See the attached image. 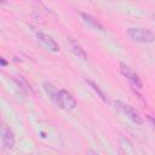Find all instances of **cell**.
Returning a JSON list of instances; mask_svg holds the SVG:
<instances>
[{
	"mask_svg": "<svg viewBox=\"0 0 155 155\" xmlns=\"http://www.w3.org/2000/svg\"><path fill=\"white\" fill-rule=\"evenodd\" d=\"M127 34L133 41L139 44H151L155 41V34L147 28L130 27L127 28Z\"/></svg>",
	"mask_w": 155,
	"mask_h": 155,
	"instance_id": "obj_1",
	"label": "cell"
},
{
	"mask_svg": "<svg viewBox=\"0 0 155 155\" xmlns=\"http://www.w3.org/2000/svg\"><path fill=\"white\" fill-rule=\"evenodd\" d=\"M115 107L117 110H120L127 119H130L133 124L136 125H143V119L142 116L139 115V113L130 104L127 103H124L121 101H115Z\"/></svg>",
	"mask_w": 155,
	"mask_h": 155,
	"instance_id": "obj_2",
	"label": "cell"
},
{
	"mask_svg": "<svg viewBox=\"0 0 155 155\" xmlns=\"http://www.w3.org/2000/svg\"><path fill=\"white\" fill-rule=\"evenodd\" d=\"M76 105H78V102L69 91H67L64 88L59 90L57 107H59L64 110H73V109L76 108Z\"/></svg>",
	"mask_w": 155,
	"mask_h": 155,
	"instance_id": "obj_3",
	"label": "cell"
},
{
	"mask_svg": "<svg viewBox=\"0 0 155 155\" xmlns=\"http://www.w3.org/2000/svg\"><path fill=\"white\" fill-rule=\"evenodd\" d=\"M36 40L48 52H52V53H57L59 51V46L58 44L51 38L48 36L47 34L42 33V31H38L36 33Z\"/></svg>",
	"mask_w": 155,
	"mask_h": 155,
	"instance_id": "obj_4",
	"label": "cell"
},
{
	"mask_svg": "<svg viewBox=\"0 0 155 155\" xmlns=\"http://www.w3.org/2000/svg\"><path fill=\"white\" fill-rule=\"evenodd\" d=\"M120 73L137 88H143V82L140 80V78L138 76V74H136V71H133L128 65H126L125 63H120Z\"/></svg>",
	"mask_w": 155,
	"mask_h": 155,
	"instance_id": "obj_5",
	"label": "cell"
},
{
	"mask_svg": "<svg viewBox=\"0 0 155 155\" xmlns=\"http://www.w3.org/2000/svg\"><path fill=\"white\" fill-rule=\"evenodd\" d=\"M1 144L6 150H11L15 147V134L5 122L1 124Z\"/></svg>",
	"mask_w": 155,
	"mask_h": 155,
	"instance_id": "obj_6",
	"label": "cell"
},
{
	"mask_svg": "<svg viewBox=\"0 0 155 155\" xmlns=\"http://www.w3.org/2000/svg\"><path fill=\"white\" fill-rule=\"evenodd\" d=\"M68 45H69L70 51H71L78 58H80L81 61H87V54H86L85 50L81 47V45H80L78 41H75L74 39L69 38V39H68Z\"/></svg>",
	"mask_w": 155,
	"mask_h": 155,
	"instance_id": "obj_7",
	"label": "cell"
},
{
	"mask_svg": "<svg viewBox=\"0 0 155 155\" xmlns=\"http://www.w3.org/2000/svg\"><path fill=\"white\" fill-rule=\"evenodd\" d=\"M81 15V18H82V21L87 24V25H90L91 28H93V29H96V30H99V31H104V27L102 25V23L96 18V17H93L92 15H90V13H86V12H81L80 13Z\"/></svg>",
	"mask_w": 155,
	"mask_h": 155,
	"instance_id": "obj_8",
	"label": "cell"
},
{
	"mask_svg": "<svg viewBox=\"0 0 155 155\" xmlns=\"http://www.w3.org/2000/svg\"><path fill=\"white\" fill-rule=\"evenodd\" d=\"M44 86V90L46 92V94L48 96V98L57 105V102H58V93H59V90H57V87H54L52 84L50 82H44L42 84Z\"/></svg>",
	"mask_w": 155,
	"mask_h": 155,
	"instance_id": "obj_9",
	"label": "cell"
},
{
	"mask_svg": "<svg viewBox=\"0 0 155 155\" xmlns=\"http://www.w3.org/2000/svg\"><path fill=\"white\" fill-rule=\"evenodd\" d=\"M15 82H16V85L19 87V90H22L24 93H27V94H33V88H31V85L27 81V79L25 78H23V76H16L15 79Z\"/></svg>",
	"mask_w": 155,
	"mask_h": 155,
	"instance_id": "obj_10",
	"label": "cell"
},
{
	"mask_svg": "<svg viewBox=\"0 0 155 155\" xmlns=\"http://www.w3.org/2000/svg\"><path fill=\"white\" fill-rule=\"evenodd\" d=\"M85 81L88 84V86H90V87H91V88H92V90H93V91L97 93V96H98V97H99V98H101V99H102L104 103H109L108 97L105 96V93H104V92H103V91L99 88V86H98V85H97L94 81H92L91 79H85Z\"/></svg>",
	"mask_w": 155,
	"mask_h": 155,
	"instance_id": "obj_11",
	"label": "cell"
},
{
	"mask_svg": "<svg viewBox=\"0 0 155 155\" xmlns=\"http://www.w3.org/2000/svg\"><path fill=\"white\" fill-rule=\"evenodd\" d=\"M148 121L150 122V125H151L153 128L155 130V117H153V116H148Z\"/></svg>",
	"mask_w": 155,
	"mask_h": 155,
	"instance_id": "obj_12",
	"label": "cell"
},
{
	"mask_svg": "<svg viewBox=\"0 0 155 155\" xmlns=\"http://www.w3.org/2000/svg\"><path fill=\"white\" fill-rule=\"evenodd\" d=\"M0 63H1V67H2V68H5V67L8 64V63H7V61H6L4 57H1V58H0Z\"/></svg>",
	"mask_w": 155,
	"mask_h": 155,
	"instance_id": "obj_13",
	"label": "cell"
}]
</instances>
